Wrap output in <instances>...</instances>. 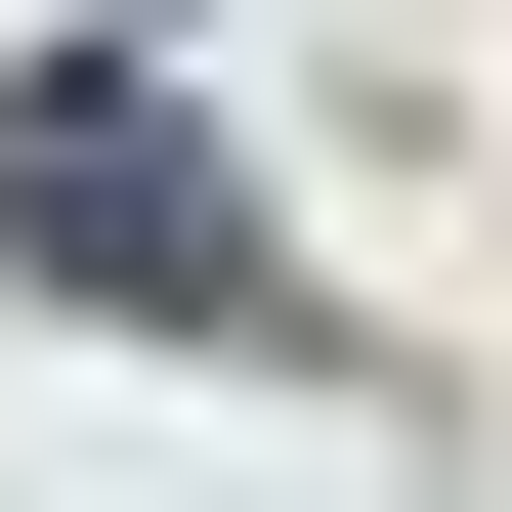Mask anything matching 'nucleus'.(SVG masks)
<instances>
[{
  "label": "nucleus",
  "instance_id": "nucleus-1",
  "mask_svg": "<svg viewBox=\"0 0 512 512\" xmlns=\"http://www.w3.org/2000/svg\"><path fill=\"white\" fill-rule=\"evenodd\" d=\"M0 256L128 299V342H299V256H256V171H214L171 86H0Z\"/></svg>",
  "mask_w": 512,
  "mask_h": 512
}]
</instances>
